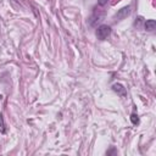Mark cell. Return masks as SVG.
<instances>
[{
  "label": "cell",
  "mask_w": 156,
  "mask_h": 156,
  "mask_svg": "<svg viewBox=\"0 0 156 156\" xmlns=\"http://www.w3.org/2000/svg\"><path fill=\"white\" fill-rule=\"evenodd\" d=\"M111 34V27L107 26V24H101L98 27V30H96V37L99 40H105L107 39V37H110Z\"/></svg>",
  "instance_id": "6da1fadb"
},
{
  "label": "cell",
  "mask_w": 156,
  "mask_h": 156,
  "mask_svg": "<svg viewBox=\"0 0 156 156\" xmlns=\"http://www.w3.org/2000/svg\"><path fill=\"white\" fill-rule=\"evenodd\" d=\"M129 13H130V6H124L113 16V18H115V21H121V20L126 18Z\"/></svg>",
  "instance_id": "7a4b0ae2"
},
{
  "label": "cell",
  "mask_w": 156,
  "mask_h": 156,
  "mask_svg": "<svg viewBox=\"0 0 156 156\" xmlns=\"http://www.w3.org/2000/svg\"><path fill=\"white\" fill-rule=\"evenodd\" d=\"M112 90L115 91V93H117L119 96H122V98H126L127 96V90H126V88L121 84V83H115L113 85H112Z\"/></svg>",
  "instance_id": "3957f363"
},
{
  "label": "cell",
  "mask_w": 156,
  "mask_h": 156,
  "mask_svg": "<svg viewBox=\"0 0 156 156\" xmlns=\"http://www.w3.org/2000/svg\"><path fill=\"white\" fill-rule=\"evenodd\" d=\"M144 27H145V30L152 32V30L156 28V21H155V20H146Z\"/></svg>",
  "instance_id": "277c9868"
},
{
  "label": "cell",
  "mask_w": 156,
  "mask_h": 156,
  "mask_svg": "<svg viewBox=\"0 0 156 156\" xmlns=\"http://www.w3.org/2000/svg\"><path fill=\"white\" fill-rule=\"evenodd\" d=\"M0 133L5 134L6 133V124H5V119H4V115L0 112Z\"/></svg>",
  "instance_id": "5b68a950"
},
{
  "label": "cell",
  "mask_w": 156,
  "mask_h": 156,
  "mask_svg": "<svg viewBox=\"0 0 156 156\" xmlns=\"http://www.w3.org/2000/svg\"><path fill=\"white\" fill-rule=\"evenodd\" d=\"M130 121H132L133 124H138V123H139V117H138V115L133 112V113L130 115Z\"/></svg>",
  "instance_id": "8992f818"
},
{
  "label": "cell",
  "mask_w": 156,
  "mask_h": 156,
  "mask_svg": "<svg viewBox=\"0 0 156 156\" xmlns=\"http://www.w3.org/2000/svg\"><path fill=\"white\" fill-rule=\"evenodd\" d=\"M108 2V0H98V5L99 6H105Z\"/></svg>",
  "instance_id": "52a82bcc"
},
{
  "label": "cell",
  "mask_w": 156,
  "mask_h": 156,
  "mask_svg": "<svg viewBox=\"0 0 156 156\" xmlns=\"http://www.w3.org/2000/svg\"><path fill=\"white\" fill-rule=\"evenodd\" d=\"M116 152H117V151H116V149H113V147H112V149H110L108 151H106V155H111V154H116Z\"/></svg>",
  "instance_id": "ba28073f"
},
{
  "label": "cell",
  "mask_w": 156,
  "mask_h": 156,
  "mask_svg": "<svg viewBox=\"0 0 156 156\" xmlns=\"http://www.w3.org/2000/svg\"><path fill=\"white\" fill-rule=\"evenodd\" d=\"M1 100H2V96H1V95H0V101H1Z\"/></svg>",
  "instance_id": "9c48e42d"
}]
</instances>
